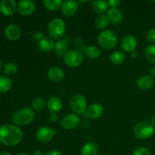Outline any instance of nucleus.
<instances>
[{
  "label": "nucleus",
  "instance_id": "nucleus-13",
  "mask_svg": "<svg viewBox=\"0 0 155 155\" xmlns=\"http://www.w3.org/2000/svg\"><path fill=\"white\" fill-rule=\"evenodd\" d=\"M80 124V118L74 114H68L61 120V126L66 130H74Z\"/></svg>",
  "mask_w": 155,
  "mask_h": 155
},
{
  "label": "nucleus",
  "instance_id": "nucleus-8",
  "mask_svg": "<svg viewBox=\"0 0 155 155\" xmlns=\"http://www.w3.org/2000/svg\"><path fill=\"white\" fill-rule=\"evenodd\" d=\"M75 45L77 48H80V51L83 54L90 59H97L101 55V50L99 48L95 45H89L86 46L83 45V42L81 39H77L75 41Z\"/></svg>",
  "mask_w": 155,
  "mask_h": 155
},
{
  "label": "nucleus",
  "instance_id": "nucleus-36",
  "mask_svg": "<svg viewBox=\"0 0 155 155\" xmlns=\"http://www.w3.org/2000/svg\"><path fill=\"white\" fill-rule=\"evenodd\" d=\"M58 120V116L57 114L51 113V114L49 115V120L51 121V123L57 122Z\"/></svg>",
  "mask_w": 155,
  "mask_h": 155
},
{
  "label": "nucleus",
  "instance_id": "nucleus-42",
  "mask_svg": "<svg viewBox=\"0 0 155 155\" xmlns=\"http://www.w3.org/2000/svg\"><path fill=\"white\" fill-rule=\"evenodd\" d=\"M0 155H12V154H10V153L5 152H5H1V153H0Z\"/></svg>",
  "mask_w": 155,
  "mask_h": 155
},
{
  "label": "nucleus",
  "instance_id": "nucleus-33",
  "mask_svg": "<svg viewBox=\"0 0 155 155\" xmlns=\"http://www.w3.org/2000/svg\"><path fill=\"white\" fill-rule=\"evenodd\" d=\"M146 39L150 43L155 42V27L151 28L146 33Z\"/></svg>",
  "mask_w": 155,
  "mask_h": 155
},
{
  "label": "nucleus",
  "instance_id": "nucleus-21",
  "mask_svg": "<svg viewBox=\"0 0 155 155\" xmlns=\"http://www.w3.org/2000/svg\"><path fill=\"white\" fill-rule=\"evenodd\" d=\"M54 45L55 43L51 38L48 37V36H44L39 42L38 47H39V51H41L42 52L48 53L54 49Z\"/></svg>",
  "mask_w": 155,
  "mask_h": 155
},
{
  "label": "nucleus",
  "instance_id": "nucleus-6",
  "mask_svg": "<svg viewBox=\"0 0 155 155\" xmlns=\"http://www.w3.org/2000/svg\"><path fill=\"white\" fill-rule=\"evenodd\" d=\"M154 133V127L151 123L147 121L139 122L135 126L134 135L137 139L145 140L149 139Z\"/></svg>",
  "mask_w": 155,
  "mask_h": 155
},
{
  "label": "nucleus",
  "instance_id": "nucleus-9",
  "mask_svg": "<svg viewBox=\"0 0 155 155\" xmlns=\"http://www.w3.org/2000/svg\"><path fill=\"white\" fill-rule=\"evenodd\" d=\"M55 135V130L49 127H42L37 130L36 133V139L41 143L50 142Z\"/></svg>",
  "mask_w": 155,
  "mask_h": 155
},
{
  "label": "nucleus",
  "instance_id": "nucleus-34",
  "mask_svg": "<svg viewBox=\"0 0 155 155\" xmlns=\"http://www.w3.org/2000/svg\"><path fill=\"white\" fill-rule=\"evenodd\" d=\"M107 3L111 8H117L118 6L121 4V2L120 0H109Z\"/></svg>",
  "mask_w": 155,
  "mask_h": 155
},
{
  "label": "nucleus",
  "instance_id": "nucleus-24",
  "mask_svg": "<svg viewBox=\"0 0 155 155\" xmlns=\"http://www.w3.org/2000/svg\"><path fill=\"white\" fill-rule=\"evenodd\" d=\"M108 3L106 1H93L92 2V8L95 13L103 14L108 11Z\"/></svg>",
  "mask_w": 155,
  "mask_h": 155
},
{
  "label": "nucleus",
  "instance_id": "nucleus-28",
  "mask_svg": "<svg viewBox=\"0 0 155 155\" xmlns=\"http://www.w3.org/2000/svg\"><path fill=\"white\" fill-rule=\"evenodd\" d=\"M108 21L106 17V15H101L98 16L95 19V27L98 30H104V29L107 28V25H108Z\"/></svg>",
  "mask_w": 155,
  "mask_h": 155
},
{
  "label": "nucleus",
  "instance_id": "nucleus-27",
  "mask_svg": "<svg viewBox=\"0 0 155 155\" xmlns=\"http://www.w3.org/2000/svg\"><path fill=\"white\" fill-rule=\"evenodd\" d=\"M12 82L5 76H0V92H6L10 90Z\"/></svg>",
  "mask_w": 155,
  "mask_h": 155
},
{
  "label": "nucleus",
  "instance_id": "nucleus-11",
  "mask_svg": "<svg viewBox=\"0 0 155 155\" xmlns=\"http://www.w3.org/2000/svg\"><path fill=\"white\" fill-rule=\"evenodd\" d=\"M36 9V4L32 0H23L18 5V11L21 15L28 16L32 15Z\"/></svg>",
  "mask_w": 155,
  "mask_h": 155
},
{
  "label": "nucleus",
  "instance_id": "nucleus-37",
  "mask_svg": "<svg viewBox=\"0 0 155 155\" xmlns=\"http://www.w3.org/2000/svg\"><path fill=\"white\" fill-rule=\"evenodd\" d=\"M45 155H63L61 151L58 150H51V151H48Z\"/></svg>",
  "mask_w": 155,
  "mask_h": 155
},
{
  "label": "nucleus",
  "instance_id": "nucleus-1",
  "mask_svg": "<svg viewBox=\"0 0 155 155\" xmlns=\"http://www.w3.org/2000/svg\"><path fill=\"white\" fill-rule=\"evenodd\" d=\"M23 139V133L19 127L6 124L0 127V142L7 146H15Z\"/></svg>",
  "mask_w": 155,
  "mask_h": 155
},
{
  "label": "nucleus",
  "instance_id": "nucleus-45",
  "mask_svg": "<svg viewBox=\"0 0 155 155\" xmlns=\"http://www.w3.org/2000/svg\"><path fill=\"white\" fill-rule=\"evenodd\" d=\"M2 61H1V60H0V70L2 69Z\"/></svg>",
  "mask_w": 155,
  "mask_h": 155
},
{
  "label": "nucleus",
  "instance_id": "nucleus-26",
  "mask_svg": "<svg viewBox=\"0 0 155 155\" xmlns=\"http://www.w3.org/2000/svg\"><path fill=\"white\" fill-rule=\"evenodd\" d=\"M63 2L62 0H44L43 5L48 10L55 11L61 8Z\"/></svg>",
  "mask_w": 155,
  "mask_h": 155
},
{
  "label": "nucleus",
  "instance_id": "nucleus-14",
  "mask_svg": "<svg viewBox=\"0 0 155 155\" xmlns=\"http://www.w3.org/2000/svg\"><path fill=\"white\" fill-rule=\"evenodd\" d=\"M137 45V39L132 35H127L124 36L121 40V48L127 52H133L136 51Z\"/></svg>",
  "mask_w": 155,
  "mask_h": 155
},
{
  "label": "nucleus",
  "instance_id": "nucleus-19",
  "mask_svg": "<svg viewBox=\"0 0 155 155\" xmlns=\"http://www.w3.org/2000/svg\"><path fill=\"white\" fill-rule=\"evenodd\" d=\"M47 76L51 81L58 83L61 81L64 77V72L61 68H58V67H52L48 69Z\"/></svg>",
  "mask_w": 155,
  "mask_h": 155
},
{
  "label": "nucleus",
  "instance_id": "nucleus-18",
  "mask_svg": "<svg viewBox=\"0 0 155 155\" xmlns=\"http://www.w3.org/2000/svg\"><path fill=\"white\" fill-rule=\"evenodd\" d=\"M5 35L10 40H17L21 37V30L18 26L15 24H10L6 27L5 30Z\"/></svg>",
  "mask_w": 155,
  "mask_h": 155
},
{
  "label": "nucleus",
  "instance_id": "nucleus-3",
  "mask_svg": "<svg viewBox=\"0 0 155 155\" xmlns=\"http://www.w3.org/2000/svg\"><path fill=\"white\" fill-rule=\"evenodd\" d=\"M47 30L51 39L59 40L64 36L66 30V24L62 19L54 18L48 24Z\"/></svg>",
  "mask_w": 155,
  "mask_h": 155
},
{
  "label": "nucleus",
  "instance_id": "nucleus-40",
  "mask_svg": "<svg viewBox=\"0 0 155 155\" xmlns=\"http://www.w3.org/2000/svg\"><path fill=\"white\" fill-rule=\"evenodd\" d=\"M150 73H151V76L155 77V67H153V68H151V71H150Z\"/></svg>",
  "mask_w": 155,
  "mask_h": 155
},
{
  "label": "nucleus",
  "instance_id": "nucleus-41",
  "mask_svg": "<svg viewBox=\"0 0 155 155\" xmlns=\"http://www.w3.org/2000/svg\"><path fill=\"white\" fill-rule=\"evenodd\" d=\"M151 124H152L154 127H155V115H154V116L152 117V118H151Z\"/></svg>",
  "mask_w": 155,
  "mask_h": 155
},
{
  "label": "nucleus",
  "instance_id": "nucleus-35",
  "mask_svg": "<svg viewBox=\"0 0 155 155\" xmlns=\"http://www.w3.org/2000/svg\"><path fill=\"white\" fill-rule=\"evenodd\" d=\"M33 39H34V40L39 42V41H40L41 39L44 37V36H43V34H42V32L36 31L33 34Z\"/></svg>",
  "mask_w": 155,
  "mask_h": 155
},
{
  "label": "nucleus",
  "instance_id": "nucleus-44",
  "mask_svg": "<svg viewBox=\"0 0 155 155\" xmlns=\"http://www.w3.org/2000/svg\"><path fill=\"white\" fill-rule=\"evenodd\" d=\"M17 155H27V154H25V153H20V154H18Z\"/></svg>",
  "mask_w": 155,
  "mask_h": 155
},
{
  "label": "nucleus",
  "instance_id": "nucleus-12",
  "mask_svg": "<svg viewBox=\"0 0 155 155\" xmlns=\"http://www.w3.org/2000/svg\"><path fill=\"white\" fill-rule=\"evenodd\" d=\"M103 113H104V108H103L102 105L98 103H93L87 107L86 112H85V114H86V117L89 118V119L95 120L101 117Z\"/></svg>",
  "mask_w": 155,
  "mask_h": 155
},
{
  "label": "nucleus",
  "instance_id": "nucleus-7",
  "mask_svg": "<svg viewBox=\"0 0 155 155\" xmlns=\"http://www.w3.org/2000/svg\"><path fill=\"white\" fill-rule=\"evenodd\" d=\"M70 107L76 114H84L87 109V102L86 98L80 94H76L73 95L70 99Z\"/></svg>",
  "mask_w": 155,
  "mask_h": 155
},
{
  "label": "nucleus",
  "instance_id": "nucleus-10",
  "mask_svg": "<svg viewBox=\"0 0 155 155\" xmlns=\"http://www.w3.org/2000/svg\"><path fill=\"white\" fill-rule=\"evenodd\" d=\"M80 5L78 2L74 1V0H66L63 2V4L61 5V12L64 16L66 17H72L74 15L78 10Z\"/></svg>",
  "mask_w": 155,
  "mask_h": 155
},
{
  "label": "nucleus",
  "instance_id": "nucleus-43",
  "mask_svg": "<svg viewBox=\"0 0 155 155\" xmlns=\"http://www.w3.org/2000/svg\"><path fill=\"white\" fill-rule=\"evenodd\" d=\"M79 2H81V3H86V2H88V1H79Z\"/></svg>",
  "mask_w": 155,
  "mask_h": 155
},
{
  "label": "nucleus",
  "instance_id": "nucleus-20",
  "mask_svg": "<svg viewBox=\"0 0 155 155\" xmlns=\"http://www.w3.org/2000/svg\"><path fill=\"white\" fill-rule=\"evenodd\" d=\"M136 85L141 90H148L154 86V80L151 76H142L138 79Z\"/></svg>",
  "mask_w": 155,
  "mask_h": 155
},
{
  "label": "nucleus",
  "instance_id": "nucleus-39",
  "mask_svg": "<svg viewBox=\"0 0 155 155\" xmlns=\"http://www.w3.org/2000/svg\"><path fill=\"white\" fill-rule=\"evenodd\" d=\"M131 57L133 58H136L138 57V52L136 51H133V52H131Z\"/></svg>",
  "mask_w": 155,
  "mask_h": 155
},
{
  "label": "nucleus",
  "instance_id": "nucleus-15",
  "mask_svg": "<svg viewBox=\"0 0 155 155\" xmlns=\"http://www.w3.org/2000/svg\"><path fill=\"white\" fill-rule=\"evenodd\" d=\"M18 8L15 0H2L0 2V12L6 16H11L15 14Z\"/></svg>",
  "mask_w": 155,
  "mask_h": 155
},
{
  "label": "nucleus",
  "instance_id": "nucleus-31",
  "mask_svg": "<svg viewBox=\"0 0 155 155\" xmlns=\"http://www.w3.org/2000/svg\"><path fill=\"white\" fill-rule=\"evenodd\" d=\"M18 68L15 64L8 63L3 68V73L7 76H13L18 73Z\"/></svg>",
  "mask_w": 155,
  "mask_h": 155
},
{
  "label": "nucleus",
  "instance_id": "nucleus-17",
  "mask_svg": "<svg viewBox=\"0 0 155 155\" xmlns=\"http://www.w3.org/2000/svg\"><path fill=\"white\" fill-rule=\"evenodd\" d=\"M106 17L110 24L117 25L122 21L124 15L121 11L118 8H110L106 13Z\"/></svg>",
  "mask_w": 155,
  "mask_h": 155
},
{
  "label": "nucleus",
  "instance_id": "nucleus-2",
  "mask_svg": "<svg viewBox=\"0 0 155 155\" xmlns=\"http://www.w3.org/2000/svg\"><path fill=\"white\" fill-rule=\"evenodd\" d=\"M35 113L30 107H24L17 110L12 114V120L17 125H27L33 120Z\"/></svg>",
  "mask_w": 155,
  "mask_h": 155
},
{
  "label": "nucleus",
  "instance_id": "nucleus-30",
  "mask_svg": "<svg viewBox=\"0 0 155 155\" xmlns=\"http://www.w3.org/2000/svg\"><path fill=\"white\" fill-rule=\"evenodd\" d=\"M145 55L150 63L155 64V45H150L145 48Z\"/></svg>",
  "mask_w": 155,
  "mask_h": 155
},
{
  "label": "nucleus",
  "instance_id": "nucleus-16",
  "mask_svg": "<svg viewBox=\"0 0 155 155\" xmlns=\"http://www.w3.org/2000/svg\"><path fill=\"white\" fill-rule=\"evenodd\" d=\"M71 39L68 36H65L63 39H60L55 42L54 45V52L58 56H64V54L68 52V49L69 48Z\"/></svg>",
  "mask_w": 155,
  "mask_h": 155
},
{
  "label": "nucleus",
  "instance_id": "nucleus-5",
  "mask_svg": "<svg viewBox=\"0 0 155 155\" xmlns=\"http://www.w3.org/2000/svg\"><path fill=\"white\" fill-rule=\"evenodd\" d=\"M64 62L69 68H77L83 64L84 54L80 49L69 50L63 57Z\"/></svg>",
  "mask_w": 155,
  "mask_h": 155
},
{
  "label": "nucleus",
  "instance_id": "nucleus-29",
  "mask_svg": "<svg viewBox=\"0 0 155 155\" xmlns=\"http://www.w3.org/2000/svg\"><path fill=\"white\" fill-rule=\"evenodd\" d=\"M32 109L36 111H41V110H44L45 107V101L44 98H41V97H38L36 98L33 101H32Z\"/></svg>",
  "mask_w": 155,
  "mask_h": 155
},
{
  "label": "nucleus",
  "instance_id": "nucleus-38",
  "mask_svg": "<svg viewBox=\"0 0 155 155\" xmlns=\"http://www.w3.org/2000/svg\"><path fill=\"white\" fill-rule=\"evenodd\" d=\"M33 155H42V152L40 150H35V151H33Z\"/></svg>",
  "mask_w": 155,
  "mask_h": 155
},
{
  "label": "nucleus",
  "instance_id": "nucleus-23",
  "mask_svg": "<svg viewBox=\"0 0 155 155\" xmlns=\"http://www.w3.org/2000/svg\"><path fill=\"white\" fill-rule=\"evenodd\" d=\"M98 153V147L94 142H88L85 144L81 150V155H97Z\"/></svg>",
  "mask_w": 155,
  "mask_h": 155
},
{
  "label": "nucleus",
  "instance_id": "nucleus-22",
  "mask_svg": "<svg viewBox=\"0 0 155 155\" xmlns=\"http://www.w3.org/2000/svg\"><path fill=\"white\" fill-rule=\"evenodd\" d=\"M47 107L51 113H58L62 109V101L58 97L51 96L47 101Z\"/></svg>",
  "mask_w": 155,
  "mask_h": 155
},
{
  "label": "nucleus",
  "instance_id": "nucleus-4",
  "mask_svg": "<svg viewBox=\"0 0 155 155\" xmlns=\"http://www.w3.org/2000/svg\"><path fill=\"white\" fill-rule=\"evenodd\" d=\"M98 42L104 49H112L117 44L118 38L116 33L112 30H103L98 35Z\"/></svg>",
  "mask_w": 155,
  "mask_h": 155
},
{
  "label": "nucleus",
  "instance_id": "nucleus-32",
  "mask_svg": "<svg viewBox=\"0 0 155 155\" xmlns=\"http://www.w3.org/2000/svg\"><path fill=\"white\" fill-rule=\"evenodd\" d=\"M133 155H151L150 151L145 147H139L134 150Z\"/></svg>",
  "mask_w": 155,
  "mask_h": 155
},
{
  "label": "nucleus",
  "instance_id": "nucleus-25",
  "mask_svg": "<svg viewBox=\"0 0 155 155\" xmlns=\"http://www.w3.org/2000/svg\"><path fill=\"white\" fill-rule=\"evenodd\" d=\"M126 59V55L123 51H114L111 53L110 56V61L114 64H121L124 62Z\"/></svg>",
  "mask_w": 155,
  "mask_h": 155
}]
</instances>
